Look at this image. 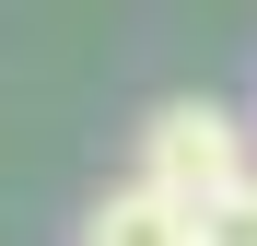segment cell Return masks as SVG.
I'll return each instance as SVG.
<instances>
[{
    "label": "cell",
    "instance_id": "3",
    "mask_svg": "<svg viewBox=\"0 0 257 246\" xmlns=\"http://www.w3.org/2000/svg\"><path fill=\"white\" fill-rule=\"evenodd\" d=\"M199 246H257V176H245V188H222V199L199 211Z\"/></svg>",
    "mask_w": 257,
    "mask_h": 246
},
{
    "label": "cell",
    "instance_id": "1",
    "mask_svg": "<svg viewBox=\"0 0 257 246\" xmlns=\"http://www.w3.org/2000/svg\"><path fill=\"white\" fill-rule=\"evenodd\" d=\"M245 141H257V117L210 106V94H164V106L141 117V188H164V199H187V211H210L222 188L257 176Z\"/></svg>",
    "mask_w": 257,
    "mask_h": 246
},
{
    "label": "cell",
    "instance_id": "2",
    "mask_svg": "<svg viewBox=\"0 0 257 246\" xmlns=\"http://www.w3.org/2000/svg\"><path fill=\"white\" fill-rule=\"evenodd\" d=\"M82 246H199V211L128 176V188H105L94 211H82Z\"/></svg>",
    "mask_w": 257,
    "mask_h": 246
}]
</instances>
